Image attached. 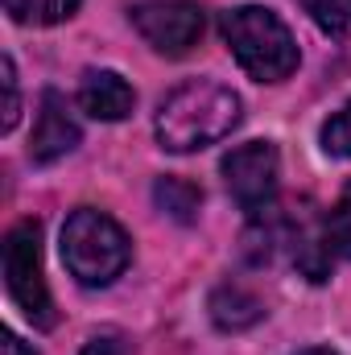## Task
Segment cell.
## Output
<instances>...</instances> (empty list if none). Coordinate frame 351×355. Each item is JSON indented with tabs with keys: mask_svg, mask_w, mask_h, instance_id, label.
Here are the masks:
<instances>
[{
	"mask_svg": "<svg viewBox=\"0 0 351 355\" xmlns=\"http://www.w3.org/2000/svg\"><path fill=\"white\" fill-rule=\"evenodd\" d=\"M240 124V95L215 79H190L174 87L153 120V132L162 141V149L170 153H194L207 149L223 137H232V128Z\"/></svg>",
	"mask_w": 351,
	"mask_h": 355,
	"instance_id": "cell-1",
	"label": "cell"
},
{
	"mask_svg": "<svg viewBox=\"0 0 351 355\" xmlns=\"http://www.w3.org/2000/svg\"><path fill=\"white\" fill-rule=\"evenodd\" d=\"M223 42L257 83H281L298 71V42L273 8L240 4L223 12Z\"/></svg>",
	"mask_w": 351,
	"mask_h": 355,
	"instance_id": "cell-2",
	"label": "cell"
},
{
	"mask_svg": "<svg viewBox=\"0 0 351 355\" xmlns=\"http://www.w3.org/2000/svg\"><path fill=\"white\" fill-rule=\"evenodd\" d=\"M132 261V244L124 236V227L103 215V211H91L79 207L67 227H62V265L71 268V277L87 289L99 285H112Z\"/></svg>",
	"mask_w": 351,
	"mask_h": 355,
	"instance_id": "cell-3",
	"label": "cell"
},
{
	"mask_svg": "<svg viewBox=\"0 0 351 355\" xmlns=\"http://www.w3.org/2000/svg\"><path fill=\"white\" fill-rule=\"evenodd\" d=\"M4 285H8V297L17 302V310L33 327L50 331L58 322L54 297H50L46 272H42V223L37 219H21L4 236Z\"/></svg>",
	"mask_w": 351,
	"mask_h": 355,
	"instance_id": "cell-4",
	"label": "cell"
},
{
	"mask_svg": "<svg viewBox=\"0 0 351 355\" xmlns=\"http://www.w3.org/2000/svg\"><path fill=\"white\" fill-rule=\"evenodd\" d=\"M223 182L232 190V198L240 202V211L264 215L277 207V178H281V157H277V145L273 141H248L240 149H232L223 162Z\"/></svg>",
	"mask_w": 351,
	"mask_h": 355,
	"instance_id": "cell-5",
	"label": "cell"
},
{
	"mask_svg": "<svg viewBox=\"0 0 351 355\" xmlns=\"http://www.w3.org/2000/svg\"><path fill=\"white\" fill-rule=\"evenodd\" d=\"M132 25L137 33L157 50V54H170V58H182L190 54V46H198L203 37V8L194 0H145L137 4L132 12Z\"/></svg>",
	"mask_w": 351,
	"mask_h": 355,
	"instance_id": "cell-6",
	"label": "cell"
},
{
	"mask_svg": "<svg viewBox=\"0 0 351 355\" xmlns=\"http://www.w3.org/2000/svg\"><path fill=\"white\" fill-rule=\"evenodd\" d=\"M79 120L67 103L62 91H42V112H37V124H33V137H29V157L33 166H54L62 162L67 153L79 149Z\"/></svg>",
	"mask_w": 351,
	"mask_h": 355,
	"instance_id": "cell-7",
	"label": "cell"
},
{
	"mask_svg": "<svg viewBox=\"0 0 351 355\" xmlns=\"http://www.w3.org/2000/svg\"><path fill=\"white\" fill-rule=\"evenodd\" d=\"M79 107L95 120H124L137 107V91L116 71H87L79 83Z\"/></svg>",
	"mask_w": 351,
	"mask_h": 355,
	"instance_id": "cell-8",
	"label": "cell"
},
{
	"mask_svg": "<svg viewBox=\"0 0 351 355\" xmlns=\"http://www.w3.org/2000/svg\"><path fill=\"white\" fill-rule=\"evenodd\" d=\"M207 310H211V322L219 331H248L264 318V302L244 285H219L211 293Z\"/></svg>",
	"mask_w": 351,
	"mask_h": 355,
	"instance_id": "cell-9",
	"label": "cell"
},
{
	"mask_svg": "<svg viewBox=\"0 0 351 355\" xmlns=\"http://www.w3.org/2000/svg\"><path fill=\"white\" fill-rule=\"evenodd\" d=\"M153 198H157V207L170 219H178V223H194V215L203 207V190L194 182H186V178H157Z\"/></svg>",
	"mask_w": 351,
	"mask_h": 355,
	"instance_id": "cell-10",
	"label": "cell"
},
{
	"mask_svg": "<svg viewBox=\"0 0 351 355\" xmlns=\"http://www.w3.org/2000/svg\"><path fill=\"white\" fill-rule=\"evenodd\" d=\"M0 4H4L8 21H17V25H58L67 17H75L83 0H0Z\"/></svg>",
	"mask_w": 351,
	"mask_h": 355,
	"instance_id": "cell-11",
	"label": "cell"
},
{
	"mask_svg": "<svg viewBox=\"0 0 351 355\" xmlns=\"http://www.w3.org/2000/svg\"><path fill=\"white\" fill-rule=\"evenodd\" d=\"M323 232H327V244H331V252H335V257H343V261H351V182L343 186L339 202L327 211V219H323Z\"/></svg>",
	"mask_w": 351,
	"mask_h": 355,
	"instance_id": "cell-12",
	"label": "cell"
},
{
	"mask_svg": "<svg viewBox=\"0 0 351 355\" xmlns=\"http://www.w3.org/2000/svg\"><path fill=\"white\" fill-rule=\"evenodd\" d=\"M310 17L327 37H351V0H310Z\"/></svg>",
	"mask_w": 351,
	"mask_h": 355,
	"instance_id": "cell-13",
	"label": "cell"
},
{
	"mask_svg": "<svg viewBox=\"0 0 351 355\" xmlns=\"http://www.w3.org/2000/svg\"><path fill=\"white\" fill-rule=\"evenodd\" d=\"M323 149L331 157H351V99L323 124Z\"/></svg>",
	"mask_w": 351,
	"mask_h": 355,
	"instance_id": "cell-14",
	"label": "cell"
},
{
	"mask_svg": "<svg viewBox=\"0 0 351 355\" xmlns=\"http://www.w3.org/2000/svg\"><path fill=\"white\" fill-rule=\"evenodd\" d=\"M0 71H4V132H12L17 128V116H21V91H17V67H12V58H4L0 62Z\"/></svg>",
	"mask_w": 351,
	"mask_h": 355,
	"instance_id": "cell-15",
	"label": "cell"
},
{
	"mask_svg": "<svg viewBox=\"0 0 351 355\" xmlns=\"http://www.w3.org/2000/svg\"><path fill=\"white\" fill-rule=\"evenodd\" d=\"M79 355H132V343H128L120 331H99V335L87 339V347Z\"/></svg>",
	"mask_w": 351,
	"mask_h": 355,
	"instance_id": "cell-16",
	"label": "cell"
},
{
	"mask_svg": "<svg viewBox=\"0 0 351 355\" xmlns=\"http://www.w3.org/2000/svg\"><path fill=\"white\" fill-rule=\"evenodd\" d=\"M4 355H37L21 335H12V331H4Z\"/></svg>",
	"mask_w": 351,
	"mask_h": 355,
	"instance_id": "cell-17",
	"label": "cell"
},
{
	"mask_svg": "<svg viewBox=\"0 0 351 355\" xmlns=\"http://www.w3.org/2000/svg\"><path fill=\"white\" fill-rule=\"evenodd\" d=\"M298 355H335L331 347H306V352H298Z\"/></svg>",
	"mask_w": 351,
	"mask_h": 355,
	"instance_id": "cell-18",
	"label": "cell"
}]
</instances>
